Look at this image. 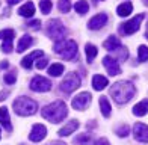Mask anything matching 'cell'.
Wrapping results in <instances>:
<instances>
[{
  "label": "cell",
  "mask_w": 148,
  "mask_h": 145,
  "mask_svg": "<svg viewBox=\"0 0 148 145\" xmlns=\"http://www.w3.org/2000/svg\"><path fill=\"white\" fill-rule=\"evenodd\" d=\"M39 24H41V21H38V20H33V21H30L27 26L32 29H39Z\"/></svg>",
  "instance_id": "d590c367"
},
{
  "label": "cell",
  "mask_w": 148,
  "mask_h": 145,
  "mask_svg": "<svg viewBox=\"0 0 148 145\" xmlns=\"http://www.w3.org/2000/svg\"><path fill=\"white\" fill-rule=\"evenodd\" d=\"M42 50H35V51H32V53L29 55V56H26L23 61H21V67L23 68H26V70H30L32 68V65H33V61L38 57H42Z\"/></svg>",
  "instance_id": "9a60e30c"
},
{
  "label": "cell",
  "mask_w": 148,
  "mask_h": 145,
  "mask_svg": "<svg viewBox=\"0 0 148 145\" xmlns=\"http://www.w3.org/2000/svg\"><path fill=\"white\" fill-rule=\"evenodd\" d=\"M74 144H76V145H89L91 144V135L89 133L79 135L76 139H74Z\"/></svg>",
  "instance_id": "4316f807"
},
{
  "label": "cell",
  "mask_w": 148,
  "mask_h": 145,
  "mask_svg": "<svg viewBox=\"0 0 148 145\" xmlns=\"http://www.w3.org/2000/svg\"><path fill=\"white\" fill-rule=\"evenodd\" d=\"M0 67H2V68H6V67H8V62H3L2 65H0Z\"/></svg>",
  "instance_id": "60d3db41"
},
{
  "label": "cell",
  "mask_w": 148,
  "mask_h": 145,
  "mask_svg": "<svg viewBox=\"0 0 148 145\" xmlns=\"http://www.w3.org/2000/svg\"><path fill=\"white\" fill-rule=\"evenodd\" d=\"M47 135V129L42 126V124H35V126L32 127V131L29 135V139L32 142H41Z\"/></svg>",
  "instance_id": "4fadbf2b"
},
{
  "label": "cell",
  "mask_w": 148,
  "mask_h": 145,
  "mask_svg": "<svg viewBox=\"0 0 148 145\" xmlns=\"http://www.w3.org/2000/svg\"><path fill=\"white\" fill-rule=\"evenodd\" d=\"M133 114L136 116H144V115L148 114V98L142 100L140 103H138L136 106L133 107Z\"/></svg>",
  "instance_id": "d6986e66"
},
{
  "label": "cell",
  "mask_w": 148,
  "mask_h": 145,
  "mask_svg": "<svg viewBox=\"0 0 148 145\" xmlns=\"http://www.w3.org/2000/svg\"><path fill=\"white\" fill-rule=\"evenodd\" d=\"M39 8L42 14H50L51 11V0H39Z\"/></svg>",
  "instance_id": "f1b7e54d"
},
{
  "label": "cell",
  "mask_w": 148,
  "mask_h": 145,
  "mask_svg": "<svg viewBox=\"0 0 148 145\" xmlns=\"http://www.w3.org/2000/svg\"><path fill=\"white\" fill-rule=\"evenodd\" d=\"M32 42H33L32 36H29V35L21 36V39H20L18 44H17V51H18V53H23V51H24L26 49H29V47H30Z\"/></svg>",
  "instance_id": "44dd1931"
},
{
  "label": "cell",
  "mask_w": 148,
  "mask_h": 145,
  "mask_svg": "<svg viewBox=\"0 0 148 145\" xmlns=\"http://www.w3.org/2000/svg\"><path fill=\"white\" fill-rule=\"evenodd\" d=\"M15 80H17V72H8V74H5V83L14 85Z\"/></svg>",
  "instance_id": "d6a6232c"
},
{
  "label": "cell",
  "mask_w": 148,
  "mask_h": 145,
  "mask_svg": "<svg viewBox=\"0 0 148 145\" xmlns=\"http://www.w3.org/2000/svg\"><path fill=\"white\" fill-rule=\"evenodd\" d=\"M0 124L8 130L11 131L12 130V126H11V118H9V112L6 107H0Z\"/></svg>",
  "instance_id": "ac0fdd59"
},
{
  "label": "cell",
  "mask_w": 148,
  "mask_h": 145,
  "mask_svg": "<svg viewBox=\"0 0 148 145\" xmlns=\"http://www.w3.org/2000/svg\"><path fill=\"white\" fill-rule=\"evenodd\" d=\"M9 95V91H5V92H0V101H3L5 98H8Z\"/></svg>",
  "instance_id": "74e56055"
},
{
  "label": "cell",
  "mask_w": 148,
  "mask_h": 145,
  "mask_svg": "<svg viewBox=\"0 0 148 145\" xmlns=\"http://www.w3.org/2000/svg\"><path fill=\"white\" fill-rule=\"evenodd\" d=\"M94 145H109V141L104 139V137H101V139H97Z\"/></svg>",
  "instance_id": "8d00e7d4"
},
{
  "label": "cell",
  "mask_w": 148,
  "mask_h": 145,
  "mask_svg": "<svg viewBox=\"0 0 148 145\" xmlns=\"http://www.w3.org/2000/svg\"><path fill=\"white\" fill-rule=\"evenodd\" d=\"M104 49L109 50V51H113L121 61H125L127 57H129V51L125 50V47L123 44H121V41L118 39V36H109L104 41Z\"/></svg>",
  "instance_id": "5b68a950"
},
{
  "label": "cell",
  "mask_w": 148,
  "mask_h": 145,
  "mask_svg": "<svg viewBox=\"0 0 148 145\" xmlns=\"http://www.w3.org/2000/svg\"><path fill=\"white\" fill-rule=\"evenodd\" d=\"M79 86H80V77L76 72H68V74L65 76V79L62 80V83H60V91L70 94V92L76 91Z\"/></svg>",
  "instance_id": "52a82bcc"
},
{
  "label": "cell",
  "mask_w": 148,
  "mask_h": 145,
  "mask_svg": "<svg viewBox=\"0 0 148 145\" xmlns=\"http://www.w3.org/2000/svg\"><path fill=\"white\" fill-rule=\"evenodd\" d=\"M133 133H134V139L139 142H148V126L142 122H136L133 127Z\"/></svg>",
  "instance_id": "7c38bea8"
},
{
  "label": "cell",
  "mask_w": 148,
  "mask_h": 145,
  "mask_svg": "<svg viewBox=\"0 0 148 145\" xmlns=\"http://www.w3.org/2000/svg\"><path fill=\"white\" fill-rule=\"evenodd\" d=\"M116 135L119 137H125V136H129V127L127 126H121L118 130H116Z\"/></svg>",
  "instance_id": "836d02e7"
},
{
  "label": "cell",
  "mask_w": 148,
  "mask_h": 145,
  "mask_svg": "<svg viewBox=\"0 0 148 145\" xmlns=\"http://www.w3.org/2000/svg\"><path fill=\"white\" fill-rule=\"evenodd\" d=\"M18 14L21 15V17H33V14H35V5H33L32 2H27V3H24L21 8L18 9Z\"/></svg>",
  "instance_id": "ffe728a7"
},
{
  "label": "cell",
  "mask_w": 148,
  "mask_h": 145,
  "mask_svg": "<svg viewBox=\"0 0 148 145\" xmlns=\"http://www.w3.org/2000/svg\"><path fill=\"white\" fill-rule=\"evenodd\" d=\"M47 34L51 39H55V41H62L66 35V29L65 26L62 24L60 20H50L49 24H47Z\"/></svg>",
  "instance_id": "8992f818"
},
{
  "label": "cell",
  "mask_w": 148,
  "mask_h": 145,
  "mask_svg": "<svg viewBox=\"0 0 148 145\" xmlns=\"http://www.w3.org/2000/svg\"><path fill=\"white\" fill-rule=\"evenodd\" d=\"M132 11H133V5H132L130 2L121 3V5L118 6V9H116V12H118L119 17H127V15H130Z\"/></svg>",
  "instance_id": "7402d4cb"
},
{
  "label": "cell",
  "mask_w": 148,
  "mask_h": 145,
  "mask_svg": "<svg viewBox=\"0 0 148 145\" xmlns=\"http://www.w3.org/2000/svg\"><path fill=\"white\" fill-rule=\"evenodd\" d=\"M107 85H109V82H107V79L104 76H100V74H95L92 77V86L95 91H101L104 89Z\"/></svg>",
  "instance_id": "e0dca14e"
},
{
  "label": "cell",
  "mask_w": 148,
  "mask_h": 145,
  "mask_svg": "<svg viewBox=\"0 0 148 145\" xmlns=\"http://www.w3.org/2000/svg\"><path fill=\"white\" fill-rule=\"evenodd\" d=\"M62 72H64V65L62 64H53L49 68V74L53 76V77H59Z\"/></svg>",
  "instance_id": "d4e9b609"
},
{
  "label": "cell",
  "mask_w": 148,
  "mask_h": 145,
  "mask_svg": "<svg viewBox=\"0 0 148 145\" xmlns=\"http://www.w3.org/2000/svg\"><path fill=\"white\" fill-rule=\"evenodd\" d=\"M142 20H144V14H139L136 17H133L127 23H124V26L121 27V34L123 35H132V34H134V32H138L139 27H140Z\"/></svg>",
  "instance_id": "ba28073f"
},
{
  "label": "cell",
  "mask_w": 148,
  "mask_h": 145,
  "mask_svg": "<svg viewBox=\"0 0 148 145\" xmlns=\"http://www.w3.org/2000/svg\"><path fill=\"white\" fill-rule=\"evenodd\" d=\"M77 127H79V121H76V120H71L70 122H66L65 126L60 129L59 131H58V135L60 136V137H64V136H68V135H71V133H74V131L77 130Z\"/></svg>",
  "instance_id": "2e32d148"
},
{
  "label": "cell",
  "mask_w": 148,
  "mask_h": 145,
  "mask_svg": "<svg viewBox=\"0 0 148 145\" xmlns=\"http://www.w3.org/2000/svg\"><path fill=\"white\" fill-rule=\"evenodd\" d=\"M145 36H147V38H148V29H147V34H145Z\"/></svg>",
  "instance_id": "7bdbcfd3"
},
{
  "label": "cell",
  "mask_w": 148,
  "mask_h": 145,
  "mask_svg": "<svg viewBox=\"0 0 148 145\" xmlns=\"http://www.w3.org/2000/svg\"><path fill=\"white\" fill-rule=\"evenodd\" d=\"M49 145H65L64 142H60V141H53V142H50Z\"/></svg>",
  "instance_id": "f35d334b"
},
{
  "label": "cell",
  "mask_w": 148,
  "mask_h": 145,
  "mask_svg": "<svg viewBox=\"0 0 148 145\" xmlns=\"http://www.w3.org/2000/svg\"><path fill=\"white\" fill-rule=\"evenodd\" d=\"M59 11L60 12H70V9H71V2L70 0H59Z\"/></svg>",
  "instance_id": "f546056e"
},
{
  "label": "cell",
  "mask_w": 148,
  "mask_h": 145,
  "mask_svg": "<svg viewBox=\"0 0 148 145\" xmlns=\"http://www.w3.org/2000/svg\"><path fill=\"white\" fill-rule=\"evenodd\" d=\"M134 92H136L134 85L132 82H125V80L113 83V86L110 88V95L118 104H124L127 101H130L134 95Z\"/></svg>",
  "instance_id": "6da1fadb"
},
{
  "label": "cell",
  "mask_w": 148,
  "mask_h": 145,
  "mask_svg": "<svg viewBox=\"0 0 148 145\" xmlns=\"http://www.w3.org/2000/svg\"><path fill=\"white\" fill-rule=\"evenodd\" d=\"M0 137H2V133H0Z\"/></svg>",
  "instance_id": "ee69618b"
},
{
  "label": "cell",
  "mask_w": 148,
  "mask_h": 145,
  "mask_svg": "<svg viewBox=\"0 0 148 145\" xmlns=\"http://www.w3.org/2000/svg\"><path fill=\"white\" fill-rule=\"evenodd\" d=\"M89 103H91V94L89 92H82V94H79L77 97L73 98L71 104L76 110H85Z\"/></svg>",
  "instance_id": "30bf717a"
},
{
  "label": "cell",
  "mask_w": 148,
  "mask_h": 145,
  "mask_svg": "<svg viewBox=\"0 0 148 145\" xmlns=\"http://www.w3.org/2000/svg\"><path fill=\"white\" fill-rule=\"evenodd\" d=\"M103 65L106 67L107 72H109L110 76H116L121 72V68H119V64L115 57H112V56H104L103 57Z\"/></svg>",
  "instance_id": "8fae6325"
},
{
  "label": "cell",
  "mask_w": 148,
  "mask_h": 145,
  "mask_svg": "<svg viewBox=\"0 0 148 145\" xmlns=\"http://www.w3.org/2000/svg\"><path fill=\"white\" fill-rule=\"evenodd\" d=\"M74 9H76V12H79L80 15H85L86 12L89 11V5L86 0H79V2L74 5Z\"/></svg>",
  "instance_id": "603a6c76"
},
{
  "label": "cell",
  "mask_w": 148,
  "mask_h": 145,
  "mask_svg": "<svg viewBox=\"0 0 148 145\" xmlns=\"http://www.w3.org/2000/svg\"><path fill=\"white\" fill-rule=\"evenodd\" d=\"M12 49H14V45H12V39H5L3 45H2V50L5 51V53H11Z\"/></svg>",
  "instance_id": "1f68e13d"
},
{
  "label": "cell",
  "mask_w": 148,
  "mask_h": 145,
  "mask_svg": "<svg viewBox=\"0 0 148 145\" xmlns=\"http://www.w3.org/2000/svg\"><path fill=\"white\" fill-rule=\"evenodd\" d=\"M144 5H147V6H148V0H144Z\"/></svg>",
  "instance_id": "b9f144b4"
},
{
  "label": "cell",
  "mask_w": 148,
  "mask_h": 145,
  "mask_svg": "<svg viewBox=\"0 0 148 145\" xmlns=\"http://www.w3.org/2000/svg\"><path fill=\"white\" fill-rule=\"evenodd\" d=\"M38 110V104L36 101L30 100L29 97H18L14 101V112L20 116H29L36 114Z\"/></svg>",
  "instance_id": "3957f363"
},
{
  "label": "cell",
  "mask_w": 148,
  "mask_h": 145,
  "mask_svg": "<svg viewBox=\"0 0 148 145\" xmlns=\"http://www.w3.org/2000/svg\"><path fill=\"white\" fill-rule=\"evenodd\" d=\"M41 115L50 122L58 124L65 120V116L68 115V109L64 101H53L51 104H47L45 107L41 109Z\"/></svg>",
  "instance_id": "7a4b0ae2"
},
{
  "label": "cell",
  "mask_w": 148,
  "mask_h": 145,
  "mask_svg": "<svg viewBox=\"0 0 148 145\" xmlns=\"http://www.w3.org/2000/svg\"><path fill=\"white\" fill-rule=\"evenodd\" d=\"M15 34L12 29H5V30H0V39H14Z\"/></svg>",
  "instance_id": "4dcf8cb0"
},
{
  "label": "cell",
  "mask_w": 148,
  "mask_h": 145,
  "mask_svg": "<svg viewBox=\"0 0 148 145\" xmlns=\"http://www.w3.org/2000/svg\"><path fill=\"white\" fill-rule=\"evenodd\" d=\"M86 57H88V62H92L94 59H95L97 53H98V50L95 45H92V44H86Z\"/></svg>",
  "instance_id": "cb8c5ba5"
},
{
  "label": "cell",
  "mask_w": 148,
  "mask_h": 145,
  "mask_svg": "<svg viewBox=\"0 0 148 145\" xmlns=\"http://www.w3.org/2000/svg\"><path fill=\"white\" fill-rule=\"evenodd\" d=\"M106 23H107V15L106 14H97L95 17H92L89 20L88 27L91 30H98V29H101Z\"/></svg>",
  "instance_id": "5bb4252c"
},
{
  "label": "cell",
  "mask_w": 148,
  "mask_h": 145,
  "mask_svg": "<svg viewBox=\"0 0 148 145\" xmlns=\"http://www.w3.org/2000/svg\"><path fill=\"white\" fill-rule=\"evenodd\" d=\"M30 89L35 92H47L51 89V82L49 79H45L42 76H36L32 79L30 82Z\"/></svg>",
  "instance_id": "9c48e42d"
},
{
  "label": "cell",
  "mask_w": 148,
  "mask_h": 145,
  "mask_svg": "<svg viewBox=\"0 0 148 145\" xmlns=\"http://www.w3.org/2000/svg\"><path fill=\"white\" fill-rule=\"evenodd\" d=\"M47 64H49V59H45V57H39L38 61H36V68L38 70H42L47 67Z\"/></svg>",
  "instance_id": "e575fe53"
},
{
  "label": "cell",
  "mask_w": 148,
  "mask_h": 145,
  "mask_svg": "<svg viewBox=\"0 0 148 145\" xmlns=\"http://www.w3.org/2000/svg\"><path fill=\"white\" fill-rule=\"evenodd\" d=\"M100 107H101V112H103V115L107 118V116H110V104L109 101H107V98L106 97H101L100 98Z\"/></svg>",
  "instance_id": "484cf974"
},
{
  "label": "cell",
  "mask_w": 148,
  "mask_h": 145,
  "mask_svg": "<svg viewBox=\"0 0 148 145\" xmlns=\"http://www.w3.org/2000/svg\"><path fill=\"white\" fill-rule=\"evenodd\" d=\"M138 56H139V61H140V62L148 61V47H147V45H139Z\"/></svg>",
  "instance_id": "83f0119b"
},
{
  "label": "cell",
  "mask_w": 148,
  "mask_h": 145,
  "mask_svg": "<svg viewBox=\"0 0 148 145\" xmlns=\"http://www.w3.org/2000/svg\"><path fill=\"white\" fill-rule=\"evenodd\" d=\"M18 2H20V0H8V3H9V5H17Z\"/></svg>",
  "instance_id": "ab89813d"
},
{
  "label": "cell",
  "mask_w": 148,
  "mask_h": 145,
  "mask_svg": "<svg viewBox=\"0 0 148 145\" xmlns=\"http://www.w3.org/2000/svg\"><path fill=\"white\" fill-rule=\"evenodd\" d=\"M55 51L58 55L62 56L64 59H66V61H71V59H74L77 56V42L73 41V39H68V41H65V39L58 41L55 44Z\"/></svg>",
  "instance_id": "277c9868"
}]
</instances>
